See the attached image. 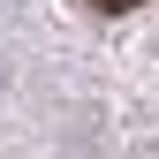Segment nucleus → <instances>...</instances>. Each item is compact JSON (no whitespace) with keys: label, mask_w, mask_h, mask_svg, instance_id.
I'll return each mask as SVG.
<instances>
[{"label":"nucleus","mask_w":159,"mask_h":159,"mask_svg":"<svg viewBox=\"0 0 159 159\" xmlns=\"http://www.w3.org/2000/svg\"><path fill=\"white\" fill-rule=\"evenodd\" d=\"M98 15H129V8H144V0H91Z\"/></svg>","instance_id":"obj_1"}]
</instances>
